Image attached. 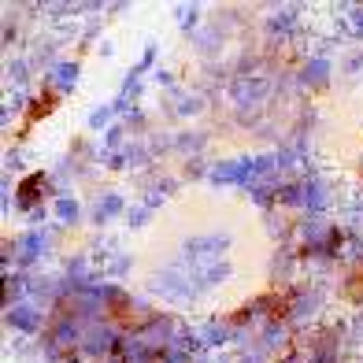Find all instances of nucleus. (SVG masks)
I'll return each instance as SVG.
<instances>
[{
	"instance_id": "1",
	"label": "nucleus",
	"mask_w": 363,
	"mask_h": 363,
	"mask_svg": "<svg viewBox=\"0 0 363 363\" xmlns=\"http://www.w3.org/2000/svg\"><path fill=\"white\" fill-rule=\"evenodd\" d=\"M41 182H45L41 174H34V178H26V182H23V189H19V201H23V204L30 201V196H38V193H41Z\"/></svg>"
}]
</instances>
